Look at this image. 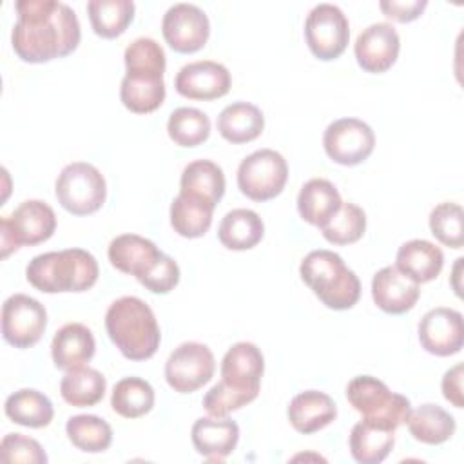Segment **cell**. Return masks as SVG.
Instances as JSON below:
<instances>
[{
    "instance_id": "cell-1",
    "label": "cell",
    "mask_w": 464,
    "mask_h": 464,
    "mask_svg": "<svg viewBox=\"0 0 464 464\" xmlns=\"http://www.w3.org/2000/svg\"><path fill=\"white\" fill-rule=\"evenodd\" d=\"M18 20L11 33L16 56L44 63L71 54L80 44V22L72 7L56 0H18Z\"/></svg>"
},
{
    "instance_id": "cell-2",
    "label": "cell",
    "mask_w": 464,
    "mask_h": 464,
    "mask_svg": "<svg viewBox=\"0 0 464 464\" xmlns=\"http://www.w3.org/2000/svg\"><path fill=\"white\" fill-rule=\"evenodd\" d=\"M105 330L112 344L130 361H147L160 348L156 315L140 297L123 295L112 301L105 314Z\"/></svg>"
},
{
    "instance_id": "cell-3",
    "label": "cell",
    "mask_w": 464,
    "mask_h": 464,
    "mask_svg": "<svg viewBox=\"0 0 464 464\" xmlns=\"http://www.w3.org/2000/svg\"><path fill=\"white\" fill-rule=\"evenodd\" d=\"M27 281L40 292H85L98 281V261L83 248L34 256L25 268Z\"/></svg>"
},
{
    "instance_id": "cell-4",
    "label": "cell",
    "mask_w": 464,
    "mask_h": 464,
    "mask_svg": "<svg viewBox=\"0 0 464 464\" xmlns=\"http://www.w3.org/2000/svg\"><path fill=\"white\" fill-rule=\"evenodd\" d=\"M304 285L332 310L352 308L361 295V281L343 257L332 250H312L299 266Z\"/></svg>"
},
{
    "instance_id": "cell-5",
    "label": "cell",
    "mask_w": 464,
    "mask_h": 464,
    "mask_svg": "<svg viewBox=\"0 0 464 464\" xmlns=\"http://www.w3.org/2000/svg\"><path fill=\"white\" fill-rule=\"evenodd\" d=\"M346 399L362 420L395 431L408 420L410 399L393 393L382 381L372 375H357L346 386Z\"/></svg>"
},
{
    "instance_id": "cell-6",
    "label": "cell",
    "mask_w": 464,
    "mask_h": 464,
    "mask_svg": "<svg viewBox=\"0 0 464 464\" xmlns=\"http://www.w3.org/2000/svg\"><path fill=\"white\" fill-rule=\"evenodd\" d=\"M56 230L54 210L40 199L20 203L9 216L0 218V248L5 259L20 246H34L47 241Z\"/></svg>"
},
{
    "instance_id": "cell-7",
    "label": "cell",
    "mask_w": 464,
    "mask_h": 464,
    "mask_svg": "<svg viewBox=\"0 0 464 464\" xmlns=\"http://www.w3.org/2000/svg\"><path fill=\"white\" fill-rule=\"evenodd\" d=\"M58 203L74 216H89L102 208L107 198L103 174L87 161H74L62 169L54 183Z\"/></svg>"
},
{
    "instance_id": "cell-8",
    "label": "cell",
    "mask_w": 464,
    "mask_h": 464,
    "mask_svg": "<svg viewBox=\"0 0 464 464\" xmlns=\"http://www.w3.org/2000/svg\"><path fill=\"white\" fill-rule=\"evenodd\" d=\"M286 179V160L272 149H259L248 154L237 167V187L252 201H268L279 196Z\"/></svg>"
},
{
    "instance_id": "cell-9",
    "label": "cell",
    "mask_w": 464,
    "mask_h": 464,
    "mask_svg": "<svg viewBox=\"0 0 464 464\" xmlns=\"http://www.w3.org/2000/svg\"><path fill=\"white\" fill-rule=\"evenodd\" d=\"M304 40L315 58L335 60L348 47V18L334 4H317L304 20Z\"/></svg>"
},
{
    "instance_id": "cell-10",
    "label": "cell",
    "mask_w": 464,
    "mask_h": 464,
    "mask_svg": "<svg viewBox=\"0 0 464 464\" xmlns=\"http://www.w3.org/2000/svg\"><path fill=\"white\" fill-rule=\"evenodd\" d=\"M216 370L214 353L203 343H181L165 362L167 384L178 393H192L207 384Z\"/></svg>"
},
{
    "instance_id": "cell-11",
    "label": "cell",
    "mask_w": 464,
    "mask_h": 464,
    "mask_svg": "<svg viewBox=\"0 0 464 464\" xmlns=\"http://www.w3.org/2000/svg\"><path fill=\"white\" fill-rule=\"evenodd\" d=\"M47 326L45 306L25 294H14L2 304V335L14 348L34 346Z\"/></svg>"
},
{
    "instance_id": "cell-12",
    "label": "cell",
    "mask_w": 464,
    "mask_h": 464,
    "mask_svg": "<svg viewBox=\"0 0 464 464\" xmlns=\"http://www.w3.org/2000/svg\"><path fill=\"white\" fill-rule=\"evenodd\" d=\"M326 156L339 165L353 167L368 160L375 147V134L359 118H341L332 121L323 134Z\"/></svg>"
},
{
    "instance_id": "cell-13",
    "label": "cell",
    "mask_w": 464,
    "mask_h": 464,
    "mask_svg": "<svg viewBox=\"0 0 464 464\" xmlns=\"http://www.w3.org/2000/svg\"><path fill=\"white\" fill-rule=\"evenodd\" d=\"M161 33L172 51L190 54L205 47L210 34V22L203 9L194 4H174L161 20Z\"/></svg>"
},
{
    "instance_id": "cell-14",
    "label": "cell",
    "mask_w": 464,
    "mask_h": 464,
    "mask_svg": "<svg viewBox=\"0 0 464 464\" xmlns=\"http://www.w3.org/2000/svg\"><path fill=\"white\" fill-rule=\"evenodd\" d=\"M420 346L437 357H450L462 350V314L453 308L437 306L428 310L417 326Z\"/></svg>"
},
{
    "instance_id": "cell-15",
    "label": "cell",
    "mask_w": 464,
    "mask_h": 464,
    "mask_svg": "<svg viewBox=\"0 0 464 464\" xmlns=\"http://www.w3.org/2000/svg\"><path fill=\"white\" fill-rule=\"evenodd\" d=\"M230 72L223 63L212 60H198L183 65L174 80L178 94L188 100L210 102L230 91Z\"/></svg>"
},
{
    "instance_id": "cell-16",
    "label": "cell",
    "mask_w": 464,
    "mask_h": 464,
    "mask_svg": "<svg viewBox=\"0 0 464 464\" xmlns=\"http://www.w3.org/2000/svg\"><path fill=\"white\" fill-rule=\"evenodd\" d=\"M353 51L362 71L381 74L395 63L401 51V40L392 24L377 22L359 33Z\"/></svg>"
},
{
    "instance_id": "cell-17",
    "label": "cell",
    "mask_w": 464,
    "mask_h": 464,
    "mask_svg": "<svg viewBox=\"0 0 464 464\" xmlns=\"http://www.w3.org/2000/svg\"><path fill=\"white\" fill-rule=\"evenodd\" d=\"M420 295L419 283L404 276L395 265L375 272L372 279L373 303L386 314H404L411 310Z\"/></svg>"
},
{
    "instance_id": "cell-18",
    "label": "cell",
    "mask_w": 464,
    "mask_h": 464,
    "mask_svg": "<svg viewBox=\"0 0 464 464\" xmlns=\"http://www.w3.org/2000/svg\"><path fill=\"white\" fill-rule=\"evenodd\" d=\"M221 381L239 388L259 392L261 377L265 372V359L261 350L254 343H236L228 348L221 361Z\"/></svg>"
},
{
    "instance_id": "cell-19",
    "label": "cell",
    "mask_w": 464,
    "mask_h": 464,
    "mask_svg": "<svg viewBox=\"0 0 464 464\" xmlns=\"http://www.w3.org/2000/svg\"><path fill=\"white\" fill-rule=\"evenodd\" d=\"M190 439L199 455L223 460L237 446L239 426L227 417H201L192 424Z\"/></svg>"
},
{
    "instance_id": "cell-20",
    "label": "cell",
    "mask_w": 464,
    "mask_h": 464,
    "mask_svg": "<svg viewBox=\"0 0 464 464\" xmlns=\"http://www.w3.org/2000/svg\"><path fill=\"white\" fill-rule=\"evenodd\" d=\"M96 350L92 332L82 323L63 324L53 337L51 355L58 370L69 372L85 366Z\"/></svg>"
},
{
    "instance_id": "cell-21",
    "label": "cell",
    "mask_w": 464,
    "mask_h": 464,
    "mask_svg": "<svg viewBox=\"0 0 464 464\" xmlns=\"http://www.w3.org/2000/svg\"><path fill=\"white\" fill-rule=\"evenodd\" d=\"M286 415L295 431L310 435L335 420L337 406L328 393L306 390L290 401Z\"/></svg>"
},
{
    "instance_id": "cell-22",
    "label": "cell",
    "mask_w": 464,
    "mask_h": 464,
    "mask_svg": "<svg viewBox=\"0 0 464 464\" xmlns=\"http://www.w3.org/2000/svg\"><path fill=\"white\" fill-rule=\"evenodd\" d=\"M163 252L150 241L138 234H121L109 243V261L111 265L136 279L143 276Z\"/></svg>"
},
{
    "instance_id": "cell-23",
    "label": "cell",
    "mask_w": 464,
    "mask_h": 464,
    "mask_svg": "<svg viewBox=\"0 0 464 464\" xmlns=\"http://www.w3.org/2000/svg\"><path fill=\"white\" fill-rule=\"evenodd\" d=\"M341 205L343 199L339 190L332 181L323 178L308 179L301 187L297 196L299 216L317 228H323L334 218Z\"/></svg>"
},
{
    "instance_id": "cell-24",
    "label": "cell",
    "mask_w": 464,
    "mask_h": 464,
    "mask_svg": "<svg viewBox=\"0 0 464 464\" xmlns=\"http://www.w3.org/2000/svg\"><path fill=\"white\" fill-rule=\"evenodd\" d=\"M444 265L442 250L426 239H411L399 246L395 266L415 283L433 281Z\"/></svg>"
},
{
    "instance_id": "cell-25",
    "label": "cell",
    "mask_w": 464,
    "mask_h": 464,
    "mask_svg": "<svg viewBox=\"0 0 464 464\" xmlns=\"http://www.w3.org/2000/svg\"><path fill=\"white\" fill-rule=\"evenodd\" d=\"M265 129V116L259 107L248 102L227 105L218 116V132L228 143L239 145L256 140Z\"/></svg>"
},
{
    "instance_id": "cell-26",
    "label": "cell",
    "mask_w": 464,
    "mask_h": 464,
    "mask_svg": "<svg viewBox=\"0 0 464 464\" xmlns=\"http://www.w3.org/2000/svg\"><path fill=\"white\" fill-rule=\"evenodd\" d=\"M120 100L130 112L149 114L165 100V82L160 74L125 72L120 85Z\"/></svg>"
},
{
    "instance_id": "cell-27",
    "label": "cell",
    "mask_w": 464,
    "mask_h": 464,
    "mask_svg": "<svg viewBox=\"0 0 464 464\" xmlns=\"http://www.w3.org/2000/svg\"><path fill=\"white\" fill-rule=\"evenodd\" d=\"M265 236V223L250 208H234L219 223L218 237L228 250H250Z\"/></svg>"
},
{
    "instance_id": "cell-28",
    "label": "cell",
    "mask_w": 464,
    "mask_h": 464,
    "mask_svg": "<svg viewBox=\"0 0 464 464\" xmlns=\"http://www.w3.org/2000/svg\"><path fill=\"white\" fill-rule=\"evenodd\" d=\"M179 192L205 199L216 207L225 194V174L210 160L190 161L181 172Z\"/></svg>"
},
{
    "instance_id": "cell-29",
    "label": "cell",
    "mask_w": 464,
    "mask_h": 464,
    "mask_svg": "<svg viewBox=\"0 0 464 464\" xmlns=\"http://www.w3.org/2000/svg\"><path fill=\"white\" fill-rule=\"evenodd\" d=\"M408 430L411 437L422 444H442L451 439L457 430V422L451 413H448L439 404H420L408 415Z\"/></svg>"
},
{
    "instance_id": "cell-30",
    "label": "cell",
    "mask_w": 464,
    "mask_h": 464,
    "mask_svg": "<svg viewBox=\"0 0 464 464\" xmlns=\"http://www.w3.org/2000/svg\"><path fill=\"white\" fill-rule=\"evenodd\" d=\"M214 208L205 199L179 192L170 203V225L181 237H201L212 225Z\"/></svg>"
},
{
    "instance_id": "cell-31",
    "label": "cell",
    "mask_w": 464,
    "mask_h": 464,
    "mask_svg": "<svg viewBox=\"0 0 464 464\" xmlns=\"http://www.w3.org/2000/svg\"><path fill=\"white\" fill-rule=\"evenodd\" d=\"M4 411L14 424L25 428H45L54 417L49 397L33 388H22L11 393L5 399Z\"/></svg>"
},
{
    "instance_id": "cell-32",
    "label": "cell",
    "mask_w": 464,
    "mask_h": 464,
    "mask_svg": "<svg viewBox=\"0 0 464 464\" xmlns=\"http://www.w3.org/2000/svg\"><path fill=\"white\" fill-rule=\"evenodd\" d=\"M107 390V381L102 372L82 366L65 372L60 382V395L62 399L76 408L94 406L98 404Z\"/></svg>"
},
{
    "instance_id": "cell-33",
    "label": "cell",
    "mask_w": 464,
    "mask_h": 464,
    "mask_svg": "<svg viewBox=\"0 0 464 464\" xmlns=\"http://www.w3.org/2000/svg\"><path fill=\"white\" fill-rule=\"evenodd\" d=\"M395 444L392 430L359 420L350 431V453L361 464L382 462Z\"/></svg>"
},
{
    "instance_id": "cell-34",
    "label": "cell",
    "mask_w": 464,
    "mask_h": 464,
    "mask_svg": "<svg viewBox=\"0 0 464 464\" xmlns=\"http://www.w3.org/2000/svg\"><path fill=\"white\" fill-rule=\"evenodd\" d=\"M92 31L102 38H116L125 33L134 18L130 0H91L87 4Z\"/></svg>"
},
{
    "instance_id": "cell-35",
    "label": "cell",
    "mask_w": 464,
    "mask_h": 464,
    "mask_svg": "<svg viewBox=\"0 0 464 464\" xmlns=\"http://www.w3.org/2000/svg\"><path fill=\"white\" fill-rule=\"evenodd\" d=\"M154 399V390L145 379L125 377L114 384L111 406L125 419H138L152 410Z\"/></svg>"
},
{
    "instance_id": "cell-36",
    "label": "cell",
    "mask_w": 464,
    "mask_h": 464,
    "mask_svg": "<svg viewBox=\"0 0 464 464\" xmlns=\"http://www.w3.org/2000/svg\"><path fill=\"white\" fill-rule=\"evenodd\" d=\"M72 446L85 453H102L112 442V428L98 415H74L65 424Z\"/></svg>"
},
{
    "instance_id": "cell-37",
    "label": "cell",
    "mask_w": 464,
    "mask_h": 464,
    "mask_svg": "<svg viewBox=\"0 0 464 464\" xmlns=\"http://www.w3.org/2000/svg\"><path fill=\"white\" fill-rule=\"evenodd\" d=\"M167 132L179 147H198L210 136V120L199 109L178 107L169 116Z\"/></svg>"
},
{
    "instance_id": "cell-38",
    "label": "cell",
    "mask_w": 464,
    "mask_h": 464,
    "mask_svg": "<svg viewBox=\"0 0 464 464\" xmlns=\"http://www.w3.org/2000/svg\"><path fill=\"white\" fill-rule=\"evenodd\" d=\"M366 214L353 203H343L334 218L321 228L323 237L332 245H352L364 236Z\"/></svg>"
},
{
    "instance_id": "cell-39",
    "label": "cell",
    "mask_w": 464,
    "mask_h": 464,
    "mask_svg": "<svg viewBox=\"0 0 464 464\" xmlns=\"http://www.w3.org/2000/svg\"><path fill=\"white\" fill-rule=\"evenodd\" d=\"M430 230L437 241L450 248L464 245V212L459 203L444 201L430 212Z\"/></svg>"
},
{
    "instance_id": "cell-40",
    "label": "cell",
    "mask_w": 464,
    "mask_h": 464,
    "mask_svg": "<svg viewBox=\"0 0 464 464\" xmlns=\"http://www.w3.org/2000/svg\"><path fill=\"white\" fill-rule=\"evenodd\" d=\"M125 69L127 72H145V74H160L165 72V51L163 47L152 38H136L132 44L127 45L125 54Z\"/></svg>"
},
{
    "instance_id": "cell-41",
    "label": "cell",
    "mask_w": 464,
    "mask_h": 464,
    "mask_svg": "<svg viewBox=\"0 0 464 464\" xmlns=\"http://www.w3.org/2000/svg\"><path fill=\"white\" fill-rule=\"evenodd\" d=\"M259 392L239 390L225 381L214 384L203 397V408L210 417H227L228 413L250 404Z\"/></svg>"
},
{
    "instance_id": "cell-42",
    "label": "cell",
    "mask_w": 464,
    "mask_h": 464,
    "mask_svg": "<svg viewBox=\"0 0 464 464\" xmlns=\"http://www.w3.org/2000/svg\"><path fill=\"white\" fill-rule=\"evenodd\" d=\"M2 462H25V464H45L47 455L42 444L22 433H7L0 442Z\"/></svg>"
},
{
    "instance_id": "cell-43",
    "label": "cell",
    "mask_w": 464,
    "mask_h": 464,
    "mask_svg": "<svg viewBox=\"0 0 464 464\" xmlns=\"http://www.w3.org/2000/svg\"><path fill=\"white\" fill-rule=\"evenodd\" d=\"M138 281L152 294H169L179 283V266L170 256L161 254Z\"/></svg>"
},
{
    "instance_id": "cell-44",
    "label": "cell",
    "mask_w": 464,
    "mask_h": 464,
    "mask_svg": "<svg viewBox=\"0 0 464 464\" xmlns=\"http://www.w3.org/2000/svg\"><path fill=\"white\" fill-rule=\"evenodd\" d=\"M428 2L426 0H381L379 7L384 13V16H388L390 20L406 24V22H413L417 20L422 11L426 9Z\"/></svg>"
},
{
    "instance_id": "cell-45",
    "label": "cell",
    "mask_w": 464,
    "mask_h": 464,
    "mask_svg": "<svg viewBox=\"0 0 464 464\" xmlns=\"http://www.w3.org/2000/svg\"><path fill=\"white\" fill-rule=\"evenodd\" d=\"M462 372L464 366L462 362H457L455 366H451L444 377H442V395L446 401H450L455 408H462L464 401H462Z\"/></svg>"
},
{
    "instance_id": "cell-46",
    "label": "cell",
    "mask_w": 464,
    "mask_h": 464,
    "mask_svg": "<svg viewBox=\"0 0 464 464\" xmlns=\"http://www.w3.org/2000/svg\"><path fill=\"white\" fill-rule=\"evenodd\" d=\"M462 257H459L457 259V263H455V268H453V276H455V283H453V290H455V294L457 295H460V290H459V286H457V279H459V270H460V265H462Z\"/></svg>"
}]
</instances>
